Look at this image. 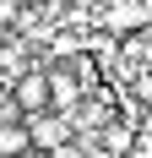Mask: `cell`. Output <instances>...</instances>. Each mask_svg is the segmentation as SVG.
Here are the masks:
<instances>
[{
	"instance_id": "cell-6",
	"label": "cell",
	"mask_w": 152,
	"mask_h": 158,
	"mask_svg": "<svg viewBox=\"0 0 152 158\" xmlns=\"http://www.w3.org/2000/svg\"><path fill=\"white\" fill-rule=\"evenodd\" d=\"M38 6H54V0H22V11H38Z\"/></svg>"
},
{
	"instance_id": "cell-2",
	"label": "cell",
	"mask_w": 152,
	"mask_h": 158,
	"mask_svg": "<svg viewBox=\"0 0 152 158\" xmlns=\"http://www.w3.org/2000/svg\"><path fill=\"white\" fill-rule=\"evenodd\" d=\"M11 104L22 109V120L49 109V71H44V65H33L27 77H16V82H11Z\"/></svg>"
},
{
	"instance_id": "cell-5",
	"label": "cell",
	"mask_w": 152,
	"mask_h": 158,
	"mask_svg": "<svg viewBox=\"0 0 152 158\" xmlns=\"http://www.w3.org/2000/svg\"><path fill=\"white\" fill-rule=\"evenodd\" d=\"M136 131H141V136H152V104L141 109V120H136Z\"/></svg>"
},
{
	"instance_id": "cell-3",
	"label": "cell",
	"mask_w": 152,
	"mask_h": 158,
	"mask_svg": "<svg viewBox=\"0 0 152 158\" xmlns=\"http://www.w3.org/2000/svg\"><path fill=\"white\" fill-rule=\"evenodd\" d=\"M22 153H33L27 120H6V126H0V158H22Z\"/></svg>"
},
{
	"instance_id": "cell-1",
	"label": "cell",
	"mask_w": 152,
	"mask_h": 158,
	"mask_svg": "<svg viewBox=\"0 0 152 158\" xmlns=\"http://www.w3.org/2000/svg\"><path fill=\"white\" fill-rule=\"evenodd\" d=\"M27 136H33V153H60V147H76L71 120H65V114H54V109L27 114Z\"/></svg>"
},
{
	"instance_id": "cell-7",
	"label": "cell",
	"mask_w": 152,
	"mask_h": 158,
	"mask_svg": "<svg viewBox=\"0 0 152 158\" xmlns=\"http://www.w3.org/2000/svg\"><path fill=\"white\" fill-rule=\"evenodd\" d=\"M0 87H6V71H0Z\"/></svg>"
},
{
	"instance_id": "cell-4",
	"label": "cell",
	"mask_w": 152,
	"mask_h": 158,
	"mask_svg": "<svg viewBox=\"0 0 152 158\" xmlns=\"http://www.w3.org/2000/svg\"><path fill=\"white\" fill-rule=\"evenodd\" d=\"M16 16H22V0H0V27H11Z\"/></svg>"
}]
</instances>
